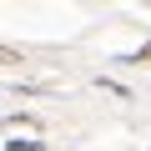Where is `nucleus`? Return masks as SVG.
Segmentation results:
<instances>
[{"mask_svg": "<svg viewBox=\"0 0 151 151\" xmlns=\"http://www.w3.org/2000/svg\"><path fill=\"white\" fill-rule=\"evenodd\" d=\"M15 60H20V55H15L10 45H0V65H15Z\"/></svg>", "mask_w": 151, "mask_h": 151, "instance_id": "nucleus-1", "label": "nucleus"}]
</instances>
